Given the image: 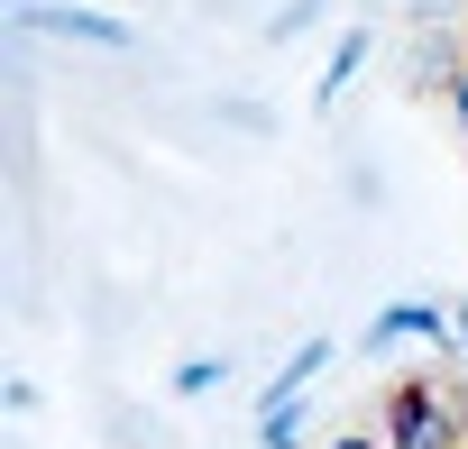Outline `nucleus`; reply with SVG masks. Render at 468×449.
Masks as SVG:
<instances>
[{
  "mask_svg": "<svg viewBox=\"0 0 468 449\" xmlns=\"http://www.w3.org/2000/svg\"><path fill=\"white\" fill-rule=\"evenodd\" d=\"M340 449H367V440H340Z\"/></svg>",
  "mask_w": 468,
  "mask_h": 449,
  "instance_id": "nucleus-1",
  "label": "nucleus"
}]
</instances>
